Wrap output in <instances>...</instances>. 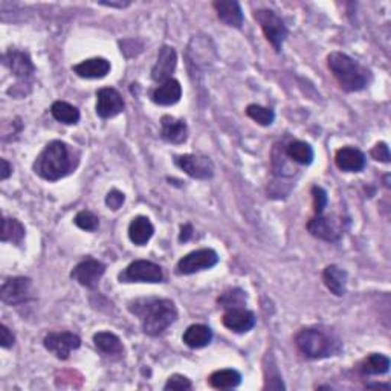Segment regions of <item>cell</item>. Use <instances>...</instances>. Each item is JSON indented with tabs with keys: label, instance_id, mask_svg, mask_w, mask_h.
Here are the masks:
<instances>
[{
	"label": "cell",
	"instance_id": "cell-30",
	"mask_svg": "<svg viewBox=\"0 0 391 391\" xmlns=\"http://www.w3.org/2000/svg\"><path fill=\"white\" fill-rule=\"evenodd\" d=\"M25 238V226L20 224L17 219H10L5 217L2 224V240L4 243L10 242L14 245H20L22 240Z\"/></svg>",
	"mask_w": 391,
	"mask_h": 391
},
{
	"label": "cell",
	"instance_id": "cell-35",
	"mask_svg": "<svg viewBox=\"0 0 391 391\" xmlns=\"http://www.w3.org/2000/svg\"><path fill=\"white\" fill-rule=\"evenodd\" d=\"M191 388V380L181 375H173L168 378L167 384L164 385V390H190Z\"/></svg>",
	"mask_w": 391,
	"mask_h": 391
},
{
	"label": "cell",
	"instance_id": "cell-40",
	"mask_svg": "<svg viewBox=\"0 0 391 391\" xmlns=\"http://www.w3.org/2000/svg\"><path fill=\"white\" fill-rule=\"evenodd\" d=\"M191 236H193V226L191 225H184L181 228V236H179L181 242H188Z\"/></svg>",
	"mask_w": 391,
	"mask_h": 391
},
{
	"label": "cell",
	"instance_id": "cell-8",
	"mask_svg": "<svg viewBox=\"0 0 391 391\" xmlns=\"http://www.w3.org/2000/svg\"><path fill=\"white\" fill-rule=\"evenodd\" d=\"M176 165L193 179L207 181L214 176V164L210 158L200 155H182L176 158Z\"/></svg>",
	"mask_w": 391,
	"mask_h": 391
},
{
	"label": "cell",
	"instance_id": "cell-1",
	"mask_svg": "<svg viewBox=\"0 0 391 391\" xmlns=\"http://www.w3.org/2000/svg\"><path fill=\"white\" fill-rule=\"evenodd\" d=\"M79 162V153L63 141H51L34 162V172L41 179L57 182L69 176Z\"/></svg>",
	"mask_w": 391,
	"mask_h": 391
},
{
	"label": "cell",
	"instance_id": "cell-14",
	"mask_svg": "<svg viewBox=\"0 0 391 391\" xmlns=\"http://www.w3.org/2000/svg\"><path fill=\"white\" fill-rule=\"evenodd\" d=\"M177 66V54L172 46H162L158 52V60L152 69V78L156 83H165L170 79Z\"/></svg>",
	"mask_w": 391,
	"mask_h": 391
},
{
	"label": "cell",
	"instance_id": "cell-12",
	"mask_svg": "<svg viewBox=\"0 0 391 391\" xmlns=\"http://www.w3.org/2000/svg\"><path fill=\"white\" fill-rule=\"evenodd\" d=\"M124 110L121 94L113 87H103L96 92V115L103 120L115 118Z\"/></svg>",
	"mask_w": 391,
	"mask_h": 391
},
{
	"label": "cell",
	"instance_id": "cell-37",
	"mask_svg": "<svg viewBox=\"0 0 391 391\" xmlns=\"http://www.w3.org/2000/svg\"><path fill=\"white\" fill-rule=\"evenodd\" d=\"M124 200H126V196H124V193H121L118 190H112V191H109L108 196H105V205H108L113 211L120 210L122 207Z\"/></svg>",
	"mask_w": 391,
	"mask_h": 391
},
{
	"label": "cell",
	"instance_id": "cell-20",
	"mask_svg": "<svg viewBox=\"0 0 391 391\" xmlns=\"http://www.w3.org/2000/svg\"><path fill=\"white\" fill-rule=\"evenodd\" d=\"M74 72L79 78L86 79H100L110 72V63L105 58L96 57L82 61V63L74 66Z\"/></svg>",
	"mask_w": 391,
	"mask_h": 391
},
{
	"label": "cell",
	"instance_id": "cell-31",
	"mask_svg": "<svg viewBox=\"0 0 391 391\" xmlns=\"http://www.w3.org/2000/svg\"><path fill=\"white\" fill-rule=\"evenodd\" d=\"M245 303H246V293H245V290L238 289V288L225 290L219 297V305L222 307H225L226 310L234 309V307H243Z\"/></svg>",
	"mask_w": 391,
	"mask_h": 391
},
{
	"label": "cell",
	"instance_id": "cell-26",
	"mask_svg": "<svg viewBox=\"0 0 391 391\" xmlns=\"http://www.w3.org/2000/svg\"><path fill=\"white\" fill-rule=\"evenodd\" d=\"M240 382H242V375L233 368L217 370L214 373H211V376L208 378V384L216 390L236 388L240 385Z\"/></svg>",
	"mask_w": 391,
	"mask_h": 391
},
{
	"label": "cell",
	"instance_id": "cell-27",
	"mask_svg": "<svg viewBox=\"0 0 391 391\" xmlns=\"http://www.w3.org/2000/svg\"><path fill=\"white\" fill-rule=\"evenodd\" d=\"M286 156L300 165H310L314 161V148L305 141H292L286 148Z\"/></svg>",
	"mask_w": 391,
	"mask_h": 391
},
{
	"label": "cell",
	"instance_id": "cell-11",
	"mask_svg": "<svg viewBox=\"0 0 391 391\" xmlns=\"http://www.w3.org/2000/svg\"><path fill=\"white\" fill-rule=\"evenodd\" d=\"M31 295V280L26 277L6 278L0 289V297L5 305L19 306L30 300Z\"/></svg>",
	"mask_w": 391,
	"mask_h": 391
},
{
	"label": "cell",
	"instance_id": "cell-34",
	"mask_svg": "<svg viewBox=\"0 0 391 391\" xmlns=\"http://www.w3.org/2000/svg\"><path fill=\"white\" fill-rule=\"evenodd\" d=\"M310 193H312L315 214L321 216L326 205H327V193H326L324 188H321V186H318V185H314L312 190H310Z\"/></svg>",
	"mask_w": 391,
	"mask_h": 391
},
{
	"label": "cell",
	"instance_id": "cell-38",
	"mask_svg": "<svg viewBox=\"0 0 391 391\" xmlns=\"http://www.w3.org/2000/svg\"><path fill=\"white\" fill-rule=\"evenodd\" d=\"M14 342H15V338L10 328H8L5 324L0 326V345H2L4 349H11Z\"/></svg>",
	"mask_w": 391,
	"mask_h": 391
},
{
	"label": "cell",
	"instance_id": "cell-36",
	"mask_svg": "<svg viewBox=\"0 0 391 391\" xmlns=\"http://www.w3.org/2000/svg\"><path fill=\"white\" fill-rule=\"evenodd\" d=\"M370 155L373 159H375V161L384 162V164L390 162V150L385 142H378V144L371 148Z\"/></svg>",
	"mask_w": 391,
	"mask_h": 391
},
{
	"label": "cell",
	"instance_id": "cell-3",
	"mask_svg": "<svg viewBox=\"0 0 391 391\" xmlns=\"http://www.w3.org/2000/svg\"><path fill=\"white\" fill-rule=\"evenodd\" d=\"M327 66L345 92H359L368 86L371 79L366 68L342 52H332L327 57Z\"/></svg>",
	"mask_w": 391,
	"mask_h": 391
},
{
	"label": "cell",
	"instance_id": "cell-33",
	"mask_svg": "<svg viewBox=\"0 0 391 391\" xmlns=\"http://www.w3.org/2000/svg\"><path fill=\"white\" fill-rule=\"evenodd\" d=\"M74 222L78 228H82L84 231H91V233L92 231H96L98 226H100V220H98V217L94 214V212L86 210L79 211L75 216Z\"/></svg>",
	"mask_w": 391,
	"mask_h": 391
},
{
	"label": "cell",
	"instance_id": "cell-10",
	"mask_svg": "<svg viewBox=\"0 0 391 391\" xmlns=\"http://www.w3.org/2000/svg\"><path fill=\"white\" fill-rule=\"evenodd\" d=\"M105 272V266L95 259H84L70 272V277L87 289H95Z\"/></svg>",
	"mask_w": 391,
	"mask_h": 391
},
{
	"label": "cell",
	"instance_id": "cell-6",
	"mask_svg": "<svg viewBox=\"0 0 391 391\" xmlns=\"http://www.w3.org/2000/svg\"><path fill=\"white\" fill-rule=\"evenodd\" d=\"M219 263V255L214 250L210 248H203V250L193 251L186 254L185 257L177 263L176 269L179 275H191L196 272L211 269Z\"/></svg>",
	"mask_w": 391,
	"mask_h": 391
},
{
	"label": "cell",
	"instance_id": "cell-17",
	"mask_svg": "<svg viewBox=\"0 0 391 391\" xmlns=\"http://www.w3.org/2000/svg\"><path fill=\"white\" fill-rule=\"evenodd\" d=\"M307 229L314 237L326 240V242H336L342 234L340 226H338L331 217H323V214L310 219L307 224Z\"/></svg>",
	"mask_w": 391,
	"mask_h": 391
},
{
	"label": "cell",
	"instance_id": "cell-19",
	"mask_svg": "<svg viewBox=\"0 0 391 391\" xmlns=\"http://www.w3.org/2000/svg\"><path fill=\"white\" fill-rule=\"evenodd\" d=\"M161 136L170 144H182L188 138V127L184 120H176L165 115L161 120Z\"/></svg>",
	"mask_w": 391,
	"mask_h": 391
},
{
	"label": "cell",
	"instance_id": "cell-4",
	"mask_svg": "<svg viewBox=\"0 0 391 391\" xmlns=\"http://www.w3.org/2000/svg\"><path fill=\"white\" fill-rule=\"evenodd\" d=\"M298 352L309 359H324L336 353V342L332 336L319 328H303L295 336Z\"/></svg>",
	"mask_w": 391,
	"mask_h": 391
},
{
	"label": "cell",
	"instance_id": "cell-24",
	"mask_svg": "<svg viewBox=\"0 0 391 391\" xmlns=\"http://www.w3.org/2000/svg\"><path fill=\"white\" fill-rule=\"evenodd\" d=\"M95 349L104 357H118L122 354L124 347L120 338L110 332H98L94 335Z\"/></svg>",
	"mask_w": 391,
	"mask_h": 391
},
{
	"label": "cell",
	"instance_id": "cell-32",
	"mask_svg": "<svg viewBox=\"0 0 391 391\" xmlns=\"http://www.w3.org/2000/svg\"><path fill=\"white\" fill-rule=\"evenodd\" d=\"M246 115L251 120H254L257 124H260V126H271L275 120V113L272 109L263 108V105H259V104L248 105Z\"/></svg>",
	"mask_w": 391,
	"mask_h": 391
},
{
	"label": "cell",
	"instance_id": "cell-16",
	"mask_svg": "<svg viewBox=\"0 0 391 391\" xmlns=\"http://www.w3.org/2000/svg\"><path fill=\"white\" fill-rule=\"evenodd\" d=\"M335 164L342 172L359 173L366 168V155L354 147H342L335 155Z\"/></svg>",
	"mask_w": 391,
	"mask_h": 391
},
{
	"label": "cell",
	"instance_id": "cell-5",
	"mask_svg": "<svg viewBox=\"0 0 391 391\" xmlns=\"http://www.w3.org/2000/svg\"><path fill=\"white\" fill-rule=\"evenodd\" d=\"M254 17L260 23L264 37L268 39L275 51L280 52L283 43L289 34L286 25H284V22L272 10H259L254 13Z\"/></svg>",
	"mask_w": 391,
	"mask_h": 391
},
{
	"label": "cell",
	"instance_id": "cell-7",
	"mask_svg": "<svg viewBox=\"0 0 391 391\" xmlns=\"http://www.w3.org/2000/svg\"><path fill=\"white\" fill-rule=\"evenodd\" d=\"M120 280L124 283H161L164 274L161 266L153 262L136 260L127 266L120 275Z\"/></svg>",
	"mask_w": 391,
	"mask_h": 391
},
{
	"label": "cell",
	"instance_id": "cell-2",
	"mask_svg": "<svg viewBox=\"0 0 391 391\" xmlns=\"http://www.w3.org/2000/svg\"><path fill=\"white\" fill-rule=\"evenodd\" d=\"M129 310L139 316L142 331L148 336L162 335L177 319V309L172 300L142 298L130 303Z\"/></svg>",
	"mask_w": 391,
	"mask_h": 391
},
{
	"label": "cell",
	"instance_id": "cell-39",
	"mask_svg": "<svg viewBox=\"0 0 391 391\" xmlns=\"http://www.w3.org/2000/svg\"><path fill=\"white\" fill-rule=\"evenodd\" d=\"M0 165H2V170H0V179L6 181L8 177L13 174V167L10 165V162L6 159H0Z\"/></svg>",
	"mask_w": 391,
	"mask_h": 391
},
{
	"label": "cell",
	"instance_id": "cell-22",
	"mask_svg": "<svg viewBox=\"0 0 391 391\" xmlns=\"http://www.w3.org/2000/svg\"><path fill=\"white\" fill-rule=\"evenodd\" d=\"M155 234V226L148 217L138 216L130 222L129 225V237L132 243L138 246H144L150 242V238Z\"/></svg>",
	"mask_w": 391,
	"mask_h": 391
},
{
	"label": "cell",
	"instance_id": "cell-9",
	"mask_svg": "<svg viewBox=\"0 0 391 391\" xmlns=\"http://www.w3.org/2000/svg\"><path fill=\"white\" fill-rule=\"evenodd\" d=\"M44 347L52 354H56L58 359H68L72 350L79 349L82 340L79 336L72 332H52L44 336L43 340Z\"/></svg>",
	"mask_w": 391,
	"mask_h": 391
},
{
	"label": "cell",
	"instance_id": "cell-25",
	"mask_svg": "<svg viewBox=\"0 0 391 391\" xmlns=\"http://www.w3.org/2000/svg\"><path fill=\"white\" fill-rule=\"evenodd\" d=\"M212 341V331L208 326L193 324L184 333V342L190 349H203Z\"/></svg>",
	"mask_w": 391,
	"mask_h": 391
},
{
	"label": "cell",
	"instance_id": "cell-29",
	"mask_svg": "<svg viewBox=\"0 0 391 391\" xmlns=\"http://www.w3.org/2000/svg\"><path fill=\"white\" fill-rule=\"evenodd\" d=\"M51 113L58 122L72 126L79 121V110L66 101H56L51 105Z\"/></svg>",
	"mask_w": 391,
	"mask_h": 391
},
{
	"label": "cell",
	"instance_id": "cell-18",
	"mask_svg": "<svg viewBox=\"0 0 391 391\" xmlns=\"http://www.w3.org/2000/svg\"><path fill=\"white\" fill-rule=\"evenodd\" d=\"M212 6H214L219 19L225 25L231 26V28H242L243 13L240 4L236 0H216Z\"/></svg>",
	"mask_w": 391,
	"mask_h": 391
},
{
	"label": "cell",
	"instance_id": "cell-13",
	"mask_svg": "<svg viewBox=\"0 0 391 391\" xmlns=\"http://www.w3.org/2000/svg\"><path fill=\"white\" fill-rule=\"evenodd\" d=\"M222 323L231 332L246 333L252 331V327L255 326V315L245 307L228 309L224 314V318H222Z\"/></svg>",
	"mask_w": 391,
	"mask_h": 391
},
{
	"label": "cell",
	"instance_id": "cell-21",
	"mask_svg": "<svg viewBox=\"0 0 391 391\" xmlns=\"http://www.w3.org/2000/svg\"><path fill=\"white\" fill-rule=\"evenodd\" d=\"M181 96H182L181 83L174 78L167 79L165 83L156 87L152 92L153 103H156L159 105H173L176 103H179Z\"/></svg>",
	"mask_w": 391,
	"mask_h": 391
},
{
	"label": "cell",
	"instance_id": "cell-23",
	"mask_svg": "<svg viewBox=\"0 0 391 391\" xmlns=\"http://www.w3.org/2000/svg\"><path fill=\"white\" fill-rule=\"evenodd\" d=\"M323 281L326 288L335 293L336 297H342L345 288H347V272L335 264H331L323 272Z\"/></svg>",
	"mask_w": 391,
	"mask_h": 391
},
{
	"label": "cell",
	"instance_id": "cell-28",
	"mask_svg": "<svg viewBox=\"0 0 391 391\" xmlns=\"http://www.w3.org/2000/svg\"><path fill=\"white\" fill-rule=\"evenodd\" d=\"M390 370V359L385 354L371 353L370 357L362 361L361 373L362 375L373 376V375H385Z\"/></svg>",
	"mask_w": 391,
	"mask_h": 391
},
{
	"label": "cell",
	"instance_id": "cell-41",
	"mask_svg": "<svg viewBox=\"0 0 391 391\" xmlns=\"http://www.w3.org/2000/svg\"><path fill=\"white\" fill-rule=\"evenodd\" d=\"M100 5H104V6H117V8H126L130 5V2H100Z\"/></svg>",
	"mask_w": 391,
	"mask_h": 391
},
{
	"label": "cell",
	"instance_id": "cell-15",
	"mask_svg": "<svg viewBox=\"0 0 391 391\" xmlns=\"http://www.w3.org/2000/svg\"><path fill=\"white\" fill-rule=\"evenodd\" d=\"M4 65L11 70L13 75L20 79H28L34 74V65L31 61V57L22 51L10 49L6 51L4 57Z\"/></svg>",
	"mask_w": 391,
	"mask_h": 391
}]
</instances>
